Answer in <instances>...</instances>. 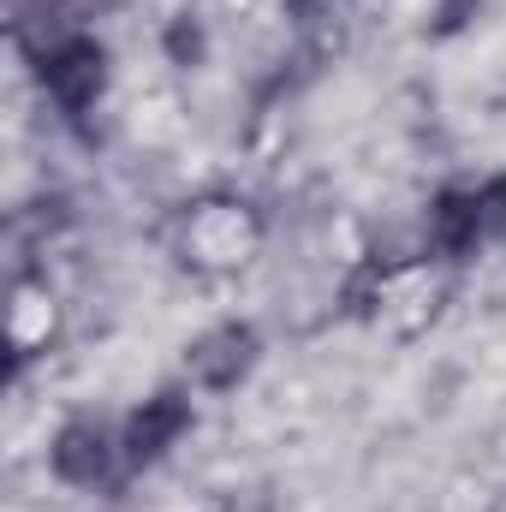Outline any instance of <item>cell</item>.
Listing matches in <instances>:
<instances>
[{
	"label": "cell",
	"mask_w": 506,
	"mask_h": 512,
	"mask_svg": "<svg viewBox=\"0 0 506 512\" xmlns=\"http://www.w3.org/2000/svg\"><path fill=\"white\" fill-rule=\"evenodd\" d=\"M477 209H483V239L489 233H506V173L477 191Z\"/></svg>",
	"instance_id": "cell-5"
},
{
	"label": "cell",
	"mask_w": 506,
	"mask_h": 512,
	"mask_svg": "<svg viewBox=\"0 0 506 512\" xmlns=\"http://www.w3.org/2000/svg\"><path fill=\"white\" fill-rule=\"evenodd\" d=\"M185 429H191V405H185V393H155V399H143V411L131 417L126 435H120L126 465H149V459H161Z\"/></svg>",
	"instance_id": "cell-3"
},
{
	"label": "cell",
	"mask_w": 506,
	"mask_h": 512,
	"mask_svg": "<svg viewBox=\"0 0 506 512\" xmlns=\"http://www.w3.org/2000/svg\"><path fill=\"white\" fill-rule=\"evenodd\" d=\"M36 60H42V66H36V72H42V90L54 96V108H60L66 120H84V114L102 102L108 54H102V42H96V36L66 30V36H54Z\"/></svg>",
	"instance_id": "cell-1"
},
{
	"label": "cell",
	"mask_w": 506,
	"mask_h": 512,
	"mask_svg": "<svg viewBox=\"0 0 506 512\" xmlns=\"http://www.w3.org/2000/svg\"><path fill=\"white\" fill-rule=\"evenodd\" d=\"M114 465H126V447L102 429V423H66L54 435V471L78 489H96L114 477Z\"/></svg>",
	"instance_id": "cell-2"
},
{
	"label": "cell",
	"mask_w": 506,
	"mask_h": 512,
	"mask_svg": "<svg viewBox=\"0 0 506 512\" xmlns=\"http://www.w3.org/2000/svg\"><path fill=\"white\" fill-rule=\"evenodd\" d=\"M251 358H256V334L233 322V328H215L209 340L191 346V376L203 387H233L251 370Z\"/></svg>",
	"instance_id": "cell-4"
}]
</instances>
